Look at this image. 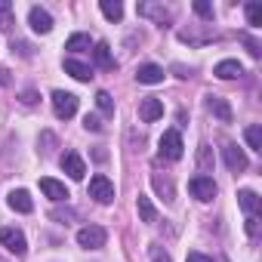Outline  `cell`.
Here are the masks:
<instances>
[{"label":"cell","mask_w":262,"mask_h":262,"mask_svg":"<svg viewBox=\"0 0 262 262\" xmlns=\"http://www.w3.org/2000/svg\"><path fill=\"white\" fill-rule=\"evenodd\" d=\"M16 22H13V7L7 0H0V31H10Z\"/></svg>","instance_id":"cb8c5ba5"},{"label":"cell","mask_w":262,"mask_h":262,"mask_svg":"<svg viewBox=\"0 0 262 262\" xmlns=\"http://www.w3.org/2000/svg\"><path fill=\"white\" fill-rule=\"evenodd\" d=\"M237 204L244 207L247 216H256V213L262 210V198H259L256 191H250V188H241V191H237Z\"/></svg>","instance_id":"9a60e30c"},{"label":"cell","mask_w":262,"mask_h":262,"mask_svg":"<svg viewBox=\"0 0 262 262\" xmlns=\"http://www.w3.org/2000/svg\"><path fill=\"white\" fill-rule=\"evenodd\" d=\"M65 71H68L74 80H80V83H90V80H93V68L83 65L80 59H65Z\"/></svg>","instance_id":"2e32d148"},{"label":"cell","mask_w":262,"mask_h":262,"mask_svg":"<svg viewBox=\"0 0 262 262\" xmlns=\"http://www.w3.org/2000/svg\"><path fill=\"white\" fill-rule=\"evenodd\" d=\"M158 145H161V158H167V161H179V158L185 155V145H182L179 129H167Z\"/></svg>","instance_id":"6da1fadb"},{"label":"cell","mask_w":262,"mask_h":262,"mask_svg":"<svg viewBox=\"0 0 262 262\" xmlns=\"http://www.w3.org/2000/svg\"><path fill=\"white\" fill-rule=\"evenodd\" d=\"M28 25H31L37 34H50V31H53V16H50L43 7H31V13H28Z\"/></svg>","instance_id":"30bf717a"},{"label":"cell","mask_w":262,"mask_h":262,"mask_svg":"<svg viewBox=\"0 0 262 262\" xmlns=\"http://www.w3.org/2000/svg\"><path fill=\"white\" fill-rule=\"evenodd\" d=\"M136 80H139V83H161V80H164V68L145 62V65L136 68Z\"/></svg>","instance_id":"e0dca14e"},{"label":"cell","mask_w":262,"mask_h":262,"mask_svg":"<svg viewBox=\"0 0 262 262\" xmlns=\"http://www.w3.org/2000/svg\"><path fill=\"white\" fill-rule=\"evenodd\" d=\"M99 10H102L105 19H111V22H120V19H123V4H120V0H102Z\"/></svg>","instance_id":"44dd1931"},{"label":"cell","mask_w":262,"mask_h":262,"mask_svg":"<svg viewBox=\"0 0 262 262\" xmlns=\"http://www.w3.org/2000/svg\"><path fill=\"white\" fill-rule=\"evenodd\" d=\"M198 161H201V167H204V170L210 167V145H201V155H198Z\"/></svg>","instance_id":"1f68e13d"},{"label":"cell","mask_w":262,"mask_h":262,"mask_svg":"<svg viewBox=\"0 0 262 262\" xmlns=\"http://www.w3.org/2000/svg\"><path fill=\"white\" fill-rule=\"evenodd\" d=\"M22 102H25V105H34V102H37V93H34V90H25V93H22Z\"/></svg>","instance_id":"e575fe53"},{"label":"cell","mask_w":262,"mask_h":262,"mask_svg":"<svg viewBox=\"0 0 262 262\" xmlns=\"http://www.w3.org/2000/svg\"><path fill=\"white\" fill-rule=\"evenodd\" d=\"M139 117H142L145 123L161 120V117H164V102H161L158 96H145V99L139 102Z\"/></svg>","instance_id":"9c48e42d"},{"label":"cell","mask_w":262,"mask_h":262,"mask_svg":"<svg viewBox=\"0 0 262 262\" xmlns=\"http://www.w3.org/2000/svg\"><path fill=\"white\" fill-rule=\"evenodd\" d=\"M136 10H139V16H148V19H155L158 25H164V22H170V19H173V13H170L167 7H161V4H139Z\"/></svg>","instance_id":"4fadbf2b"},{"label":"cell","mask_w":262,"mask_h":262,"mask_svg":"<svg viewBox=\"0 0 262 262\" xmlns=\"http://www.w3.org/2000/svg\"><path fill=\"white\" fill-rule=\"evenodd\" d=\"M93 59H96V65L99 68H105V71H111L117 62H114V56H111V47L102 40V43H96V50H93Z\"/></svg>","instance_id":"d6986e66"},{"label":"cell","mask_w":262,"mask_h":262,"mask_svg":"<svg viewBox=\"0 0 262 262\" xmlns=\"http://www.w3.org/2000/svg\"><path fill=\"white\" fill-rule=\"evenodd\" d=\"M136 207H139V219L142 222H158V210H155V204H151V198H145V194H139V201H136Z\"/></svg>","instance_id":"ffe728a7"},{"label":"cell","mask_w":262,"mask_h":262,"mask_svg":"<svg viewBox=\"0 0 262 262\" xmlns=\"http://www.w3.org/2000/svg\"><path fill=\"white\" fill-rule=\"evenodd\" d=\"M83 126L93 129V133H99V129H102V120H99L96 114H86V117H83Z\"/></svg>","instance_id":"f1b7e54d"},{"label":"cell","mask_w":262,"mask_h":262,"mask_svg":"<svg viewBox=\"0 0 262 262\" xmlns=\"http://www.w3.org/2000/svg\"><path fill=\"white\" fill-rule=\"evenodd\" d=\"M151 262H173V259H170L161 247H155V250H151Z\"/></svg>","instance_id":"d6a6232c"},{"label":"cell","mask_w":262,"mask_h":262,"mask_svg":"<svg viewBox=\"0 0 262 262\" xmlns=\"http://www.w3.org/2000/svg\"><path fill=\"white\" fill-rule=\"evenodd\" d=\"M222 158H225V164H228V170H231V173H244V170L250 167V161H247L244 148H237L234 142H225V145H222Z\"/></svg>","instance_id":"8992f818"},{"label":"cell","mask_w":262,"mask_h":262,"mask_svg":"<svg viewBox=\"0 0 262 262\" xmlns=\"http://www.w3.org/2000/svg\"><path fill=\"white\" fill-rule=\"evenodd\" d=\"M50 216H53V219H59V222H62V219H71V216H74V213H71V210H65V213H62V210H56V213H50Z\"/></svg>","instance_id":"d590c367"},{"label":"cell","mask_w":262,"mask_h":262,"mask_svg":"<svg viewBox=\"0 0 262 262\" xmlns=\"http://www.w3.org/2000/svg\"><path fill=\"white\" fill-rule=\"evenodd\" d=\"M244 228H247L250 237H256V234H259V219H256V216H247V225H244Z\"/></svg>","instance_id":"f546056e"},{"label":"cell","mask_w":262,"mask_h":262,"mask_svg":"<svg viewBox=\"0 0 262 262\" xmlns=\"http://www.w3.org/2000/svg\"><path fill=\"white\" fill-rule=\"evenodd\" d=\"M90 198L93 201H99V204H111L114 201V182L108 179V176H93L90 179Z\"/></svg>","instance_id":"277c9868"},{"label":"cell","mask_w":262,"mask_h":262,"mask_svg":"<svg viewBox=\"0 0 262 262\" xmlns=\"http://www.w3.org/2000/svg\"><path fill=\"white\" fill-rule=\"evenodd\" d=\"M7 204H10V210H16V213H31V210H34V201H31V194H28L25 188H13L10 198H7Z\"/></svg>","instance_id":"7c38bea8"},{"label":"cell","mask_w":262,"mask_h":262,"mask_svg":"<svg viewBox=\"0 0 262 262\" xmlns=\"http://www.w3.org/2000/svg\"><path fill=\"white\" fill-rule=\"evenodd\" d=\"M194 13H198L201 19H213V7L207 4V0H194Z\"/></svg>","instance_id":"83f0119b"},{"label":"cell","mask_w":262,"mask_h":262,"mask_svg":"<svg viewBox=\"0 0 262 262\" xmlns=\"http://www.w3.org/2000/svg\"><path fill=\"white\" fill-rule=\"evenodd\" d=\"M213 74H216L219 80H231V77H241L244 68H241V62H234V59H222V62L213 68Z\"/></svg>","instance_id":"ac0fdd59"},{"label":"cell","mask_w":262,"mask_h":262,"mask_svg":"<svg viewBox=\"0 0 262 262\" xmlns=\"http://www.w3.org/2000/svg\"><path fill=\"white\" fill-rule=\"evenodd\" d=\"M96 108H99L102 114H114V99H111V93L99 90V93H96Z\"/></svg>","instance_id":"d4e9b609"},{"label":"cell","mask_w":262,"mask_h":262,"mask_svg":"<svg viewBox=\"0 0 262 262\" xmlns=\"http://www.w3.org/2000/svg\"><path fill=\"white\" fill-rule=\"evenodd\" d=\"M244 139H247V145H250L253 151H262V126H259V123H250V126L244 129Z\"/></svg>","instance_id":"7402d4cb"},{"label":"cell","mask_w":262,"mask_h":262,"mask_svg":"<svg viewBox=\"0 0 262 262\" xmlns=\"http://www.w3.org/2000/svg\"><path fill=\"white\" fill-rule=\"evenodd\" d=\"M40 191H43L50 201H68V198H71V194H68V188H65L62 182L50 179V176H43V179H40Z\"/></svg>","instance_id":"5bb4252c"},{"label":"cell","mask_w":262,"mask_h":262,"mask_svg":"<svg viewBox=\"0 0 262 262\" xmlns=\"http://www.w3.org/2000/svg\"><path fill=\"white\" fill-rule=\"evenodd\" d=\"M0 244H4L10 253H16V256H25V250H28V241H25V234H22L19 228H13V225L0 228Z\"/></svg>","instance_id":"5b68a950"},{"label":"cell","mask_w":262,"mask_h":262,"mask_svg":"<svg viewBox=\"0 0 262 262\" xmlns=\"http://www.w3.org/2000/svg\"><path fill=\"white\" fill-rule=\"evenodd\" d=\"M151 182H155V188H158V191H161V194H167V198H164V201H167V204H170V201H173V182H170V179H161V176H155V179H151Z\"/></svg>","instance_id":"4316f807"},{"label":"cell","mask_w":262,"mask_h":262,"mask_svg":"<svg viewBox=\"0 0 262 262\" xmlns=\"http://www.w3.org/2000/svg\"><path fill=\"white\" fill-rule=\"evenodd\" d=\"M207 111H210L213 117H219L222 123H231V117H234V114H231V105H228L222 96H207Z\"/></svg>","instance_id":"8fae6325"},{"label":"cell","mask_w":262,"mask_h":262,"mask_svg":"<svg viewBox=\"0 0 262 262\" xmlns=\"http://www.w3.org/2000/svg\"><path fill=\"white\" fill-rule=\"evenodd\" d=\"M59 167H62L71 179H77V182L86 176V164H83V158H80L77 151H65V155L59 158Z\"/></svg>","instance_id":"52a82bcc"},{"label":"cell","mask_w":262,"mask_h":262,"mask_svg":"<svg viewBox=\"0 0 262 262\" xmlns=\"http://www.w3.org/2000/svg\"><path fill=\"white\" fill-rule=\"evenodd\" d=\"M247 22H250L253 28L262 25V7H259V4H247Z\"/></svg>","instance_id":"484cf974"},{"label":"cell","mask_w":262,"mask_h":262,"mask_svg":"<svg viewBox=\"0 0 262 262\" xmlns=\"http://www.w3.org/2000/svg\"><path fill=\"white\" fill-rule=\"evenodd\" d=\"M244 43L250 47V56H253V59H259V53H262V50H259V43H256L253 37H247V34H244Z\"/></svg>","instance_id":"4dcf8cb0"},{"label":"cell","mask_w":262,"mask_h":262,"mask_svg":"<svg viewBox=\"0 0 262 262\" xmlns=\"http://www.w3.org/2000/svg\"><path fill=\"white\" fill-rule=\"evenodd\" d=\"M185 262H213V259H210V256H204V253H194V250H191Z\"/></svg>","instance_id":"836d02e7"},{"label":"cell","mask_w":262,"mask_h":262,"mask_svg":"<svg viewBox=\"0 0 262 262\" xmlns=\"http://www.w3.org/2000/svg\"><path fill=\"white\" fill-rule=\"evenodd\" d=\"M90 47H93L90 34H71V37L65 40V50H71V53H83V50H90Z\"/></svg>","instance_id":"603a6c76"},{"label":"cell","mask_w":262,"mask_h":262,"mask_svg":"<svg viewBox=\"0 0 262 262\" xmlns=\"http://www.w3.org/2000/svg\"><path fill=\"white\" fill-rule=\"evenodd\" d=\"M105 241H108V231H105L102 225H86V228L77 231V244H80L83 250H102Z\"/></svg>","instance_id":"7a4b0ae2"},{"label":"cell","mask_w":262,"mask_h":262,"mask_svg":"<svg viewBox=\"0 0 262 262\" xmlns=\"http://www.w3.org/2000/svg\"><path fill=\"white\" fill-rule=\"evenodd\" d=\"M53 111H56V117H62V120L74 117V114H77V96H74V93H65V90H56V93H53Z\"/></svg>","instance_id":"3957f363"},{"label":"cell","mask_w":262,"mask_h":262,"mask_svg":"<svg viewBox=\"0 0 262 262\" xmlns=\"http://www.w3.org/2000/svg\"><path fill=\"white\" fill-rule=\"evenodd\" d=\"M188 191L198 198V201H213L216 198V182H213V176H194L191 182H188Z\"/></svg>","instance_id":"ba28073f"}]
</instances>
